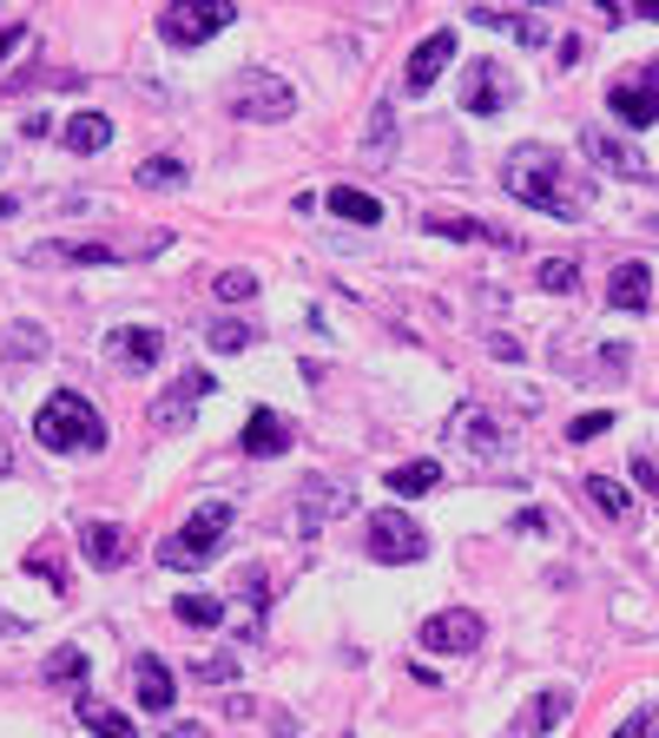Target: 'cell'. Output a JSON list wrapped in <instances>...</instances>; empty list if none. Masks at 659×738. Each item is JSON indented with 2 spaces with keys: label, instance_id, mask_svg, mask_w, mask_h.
<instances>
[{
  "label": "cell",
  "instance_id": "9a60e30c",
  "mask_svg": "<svg viewBox=\"0 0 659 738\" xmlns=\"http://www.w3.org/2000/svg\"><path fill=\"white\" fill-rule=\"evenodd\" d=\"M297 442V429H290V416H277V409H251V422H244V436H238V449L251 455V462H271V455H284Z\"/></svg>",
  "mask_w": 659,
  "mask_h": 738
},
{
  "label": "cell",
  "instance_id": "5bb4252c",
  "mask_svg": "<svg viewBox=\"0 0 659 738\" xmlns=\"http://www.w3.org/2000/svg\"><path fill=\"white\" fill-rule=\"evenodd\" d=\"M455 59V33L449 26H436L416 53H409V66H403V92H429L436 79H442V66Z\"/></svg>",
  "mask_w": 659,
  "mask_h": 738
},
{
  "label": "cell",
  "instance_id": "44dd1931",
  "mask_svg": "<svg viewBox=\"0 0 659 738\" xmlns=\"http://www.w3.org/2000/svg\"><path fill=\"white\" fill-rule=\"evenodd\" d=\"M607 304H614V310H647V304H653V271H647V264H614Z\"/></svg>",
  "mask_w": 659,
  "mask_h": 738
},
{
  "label": "cell",
  "instance_id": "74e56055",
  "mask_svg": "<svg viewBox=\"0 0 659 738\" xmlns=\"http://www.w3.org/2000/svg\"><path fill=\"white\" fill-rule=\"evenodd\" d=\"M46 680H86V653H79V647L46 653Z\"/></svg>",
  "mask_w": 659,
  "mask_h": 738
},
{
  "label": "cell",
  "instance_id": "ba28073f",
  "mask_svg": "<svg viewBox=\"0 0 659 738\" xmlns=\"http://www.w3.org/2000/svg\"><path fill=\"white\" fill-rule=\"evenodd\" d=\"M238 20V7H218V0H185V7H165L158 13V33L172 46H205L211 33H224Z\"/></svg>",
  "mask_w": 659,
  "mask_h": 738
},
{
  "label": "cell",
  "instance_id": "e0dca14e",
  "mask_svg": "<svg viewBox=\"0 0 659 738\" xmlns=\"http://www.w3.org/2000/svg\"><path fill=\"white\" fill-rule=\"evenodd\" d=\"M79 554H86L92 568H106V574H112V568H125V561H132V535H125L119 521H86V528H79Z\"/></svg>",
  "mask_w": 659,
  "mask_h": 738
},
{
  "label": "cell",
  "instance_id": "60d3db41",
  "mask_svg": "<svg viewBox=\"0 0 659 738\" xmlns=\"http://www.w3.org/2000/svg\"><path fill=\"white\" fill-rule=\"evenodd\" d=\"M634 475H640V488L659 502V449H640V455H634Z\"/></svg>",
  "mask_w": 659,
  "mask_h": 738
},
{
  "label": "cell",
  "instance_id": "7402d4cb",
  "mask_svg": "<svg viewBox=\"0 0 659 738\" xmlns=\"http://www.w3.org/2000/svg\"><path fill=\"white\" fill-rule=\"evenodd\" d=\"M568 713H574V693H568V686H548L541 700H528V713H521L515 738H528V733H554V726H561Z\"/></svg>",
  "mask_w": 659,
  "mask_h": 738
},
{
  "label": "cell",
  "instance_id": "52a82bcc",
  "mask_svg": "<svg viewBox=\"0 0 659 738\" xmlns=\"http://www.w3.org/2000/svg\"><path fill=\"white\" fill-rule=\"evenodd\" d=\"M607 112L620 119V125H653L659 119V59L653 66H634V73H620L614 86H607Z\"/></svg>",
  "mask_w": 659,
  "mask_h": 738
},
{
  "label": "cell",
  "instance_id": "83f0119b",
  "mask_svg": "<svg viewBox=\"0 0 659 738\" xmlns=\"http://www.w3.org/2000/svg\"><path fill=\"white\" fill-rule=\"evenodd\" d=\"M112 139V119L106 112H73L66 119V152H99Z\"/></svg>",
  "mask_w": 659,
  "mask_h": 738
},
{
  "label": "cell",
  "instance_id": "d590c367",
  "mask_svg": "<svg viewBox=\"0 0 659 738\" xmlns=\"http://www.w3.org/2000/svg\"><path fill=\"white\" fill-rule=\"evenodd\" d=\"M251 337H257V330H244V323H211V330H205V343H211L218 356H231V350H244Z\"/></svg>",
  "mask_w": 659,
  "mask_h": 738
},
{
  "label": "cell",
  "instance_id": "ab89813d",
  "mask_svg": "<svg viewBox=\"0 0 659 738\" xmlns=\"http://www.w3.org/2000/svg\"><path fill=\"white\" fill-rule=\"evenodd\" d=\"M191 673H198V680H211V686H218V680H238V660H231V653H224V660H218V653H205V660H198V667H191Z\"/></svg>",
  "mask_w": 659,
  "mask_h": 738
},
{
  "label": "cell",
  "instance_id": "8fae6325",
  "mask_svg": "<svg viewBox=\"0 0 659 738\" xmlns=\"http://www.w3.org/2000/svg\"><path fill=\"white\" fill-rule=\"evenodd\" d=\"M482 640H488V627H482L475 607H449V614H429L422 620V647L429 653H475Z\"/></svg>",
  "mask_w": 659,
  "mask_h": 738
},
{
  "label": "cell",
  "instance_id": "277c9868",
  "mask_svg": "<svg viewBox=\"0 0 659 738\" xmlns=\"http://www.w3.org/2000/svg\"><path fill=\"white\" fill-rule=\"evenodd\" d=\"M224 106H231V119H244V125H277V119L297 112V92H290L271 66H244V73L224 86Z\"/></svg>",
  "mask_w": 659,
  "mask_h": 738
},
{
  "label": "cell",
  "instance_id": "d6986e66",
  "mask_svg": "<svg viewBox=\"0 0 659 738\" xmlns=\"http://www.w3.org/2000/svg\"><path fill=\"white\" fill-rule=\"evenodd\" d=\"M469 20H475V26H495V33H515V40H521V46H535V53H541V46L554 40V26H548V20H535V13H502V7H469Z\"/></svg>",
  "mask_w": 659,
  "mask_h": 738
},
{
  "label": "cell",
  "instance_id": "f6af8a7d",
  "mask_svg": "<svg viewBox=\"0 0 659 738\" xmlns=\"http://www.w3.org/2000/svg\"><path fill=\"white\" fill-rule=\"evenodd\" d=\"M7 634H20V620H7V614H0V640H7Z\"/></svg>",
  "mask_w": 659,
  "mask_h": 738
},
{
  "label": "cell",
  "instance_id": "1f68e13d",
  "mask_svg": "<svg viewBox=\"0 0 659 738\" xmlns=\"http://www.w3.org/2000/svg\"><path fill=\"white\" fill-rule=\"evenodd\" d=\"M178 620H185V627H224V601H211V594H178Z\"/></svg>",
  "mask_w": 659,
  "mask_h": 738
},
{
  "label": "cell",
  "instance_id": "d4e9b609",
  "mask_svg": "<svg viewBox=\"0 0 659 738\" xmlns=\"http://www.w3.org/2000/svg\"><path fill=\"white\" fill-rule=\"evenodd\" d=\"M383 488H389V495H403V502H409V495H429V488H442V462H436V455L403 462V469H389V475H383Z\"/></svg>",
  "mask_w": 659,
  "mask_h": 738
},
{
  "label": "cell",
  "instance_id": "e575fe53",
  "mask_svg": "<svg viewBox=\"0 0 659 738\" xmlns=\"http://www.w3.org/2000/svg\"><path fill=\"white\" fill-rule=\"evenodd\" d=\"M541 284L561 290V297H574V290H581V271H574L568 257H548V264H541Z\"/></svg>",
  "mask_w": 659,
  "mask_h": 738
},
{
  "label": "cell",
  "instance_id": "cb8c5ba5",
  "mask_svg": "<svg viewBox=\"0 0 659 738\" xmlns=\"http://www.w3.org/2000/svg\"><path fill=\"white\" fill-rule=\"evenodd\" d=\"M73 713H79V726H92L99 738H139L132 733V719H125L119 706H106L99 693H73Z\"/></svg>",
  "mask_w": 659,
  "mask_h": 738
},
{
  "label": "cell",
  "instance_id": "30bf717a",
  "mask_svg": "<svg viewBox=\"0 0 659 738\" xmlns=\"http://www.w3.org/2000/svg\"><path fill=\"white\" fill-rule=\"evenodd\" d=\"M350 508H356V488H350V482H304V488H297L290 528H297V535H323V521H337V515H350Z\"/></svg>",
  "mask_w": 659,
  "mask_h": 738
},
{
  "label": "cell",
  "instance_id": "484cf974",
  "mask_svg": "<svg viewBox=\"0 0 659 738\" xmlns=\"http://www.w3.org/2000/svg\"><path fill=\"white\" fill-rule=\"evenodd\" d=\"M185 178H191V172H185V158H165V152H152V158L132 172V185H139V191H178Z\"/></svg>",
  "mask_w": 659,
  "mask_h": 738
},
{
  "label": "cell",
  "instance_id": "b9f144b4",
  "mask_svg": "<svg viewBox=\"0 0 659 738\" xmlns=\"http://www.w3.org/2000/svg\"><path fill=\"white\" fill-rule=\"evenodd\" d=\"M548 528H554L548 508H521V515H515V535H548Z\"/></svg>",
  "mask_w": 659,
  "mask_h": 738
},
{
  "label": "cell",
  "instance_id": "5b68a950",
  "mask_svg": "<svg viewBox=\"0 0 659 738\" xmlns=\"http://www.w3.org/2000/svg\"><path fill=\"white\" fill-rule=\"evenodd\" d=\"M152 251H165V238H158V231H152V238H139V244H99V238L73 244V238H53V244H33V251H26V264H119V257H152Z\"/></svg>",
  "mask_w": 659,
  "mask_h": 738
},
{
  "label": "cell",
  "instance_id": "7a4b0ae2",
  "mask_svg": "<svg viewBox=\"0 0 659 738\" xmlns=\"http://www.w3.org/2000/svg\"><path fill=\"white\" fill-rule=\"evenodd\" d=\"M33 442H40L46 455H99V449H106V422H99V409H92L79 389H59V396L40 403Z\"/></svg>",
  "mask_w": 659,
  "mask_h": 738
},
{
  "label": "cell",
  "instance_id": "9c48e42d",
  "mask_svg": "<svg viewBox=\"0 0 659 738\" xmlns=\"http://www.w3.org/2000/svg\"><path fill=\"white\" fill-rule=\"evenodd\" d=\"M508 106H515V73H508L502 59H475L469 79H462V112L495 119V112H508Z\"/></svg>",
  "mask_w": 659,
  "mask_h": 738
},
{
  "label": "cell",
  "instance_id": "d6a6232c",
  "mask_svg": "<svg viewBox=\"0 0 659 738\" xmlns=\"http://www.w3.org/2000/svg\"><path fill=\"white\" fill-rule=\"evenodd\" d=\"M211 290H218V304H251V297H257V277H251V271H218Z\"/></svg>",
  "mask_w": 659,
  "mask_h": 738
},
{
  "label": "cell",
  "instance_id": "f546056e",
  "mask_svg": "<svg viewBox=\"0 0 659 738\" xmlns=\"http://www.w3.org/2000/svg\"><path fill=\"white\" fill-rule=\"evenodd\" d=\"M40 350H46V330H40V323H13V330L0 337V356H7V363H33Z\"/></svg>",
  "mask_w": 659,
  "mask_h": 738
},
{
  "label": "cell",
  "instance_id": "6da1fadb",
  "mask_svg": "<svg viewBox=\"0 0 659 738\" xmlns=\"http://www.w3.org/2000/svg\"><path fill=\"white\" fill-rule=\"evenodd\" d=\"M502 185L541 211V218H561V224H581V211L594 205V185L581 178V165H568L554 145H515L508 165H502Z\"/></svg>",
  "mask_w": 659,
  "mask_h": 738
},
{
  "label": "cell",
  "instance_id": "4dcf8cb0",
  "mask_svg": "<svg viewBox=\"0 0 659 738\" xmlns=\"http://www.w3.org/2000/svg\"><path fill=\"white\" fill-rule=\"evenodd\" d=\"M587 495H594V508H601V515H614V521H627V508H634V502H627V488H620L614 475H587Z\"/></svg>",
  "mask_w": 659,
  "mask_h": 738
},
{
  "label": "cell",
  "instance_id": "603a6c76",
  "mask_svg": "<svg viewBox=\"0 0 659 738\" xmlns=\"http://www.w3.org/2000/svg\"><path fill=\"white\" fill-rule=\"evenodd\" d=\"M422 231H429V238H462V244H515L508 231H488V224L455 218V211H429V218H422Z\"/></svg>",
  "mask_w": 659,
  "mask_h": 738
},
{
  "label": "cell",
  "instance_id": "f35d334b",
  "mask_svg": "<svg viewBox=\"0 0 659 738\" xmlns=\"http://www.w3.org/2000/svg\"><path fill=\"white\" fill-rule=\"evenodd\" d=\"M620 738H659V700H653V706H640V713L620 726Z\"/></svg>",
  "mask_w": 659,
  "mask_h": 738
},
{
  "label": "cell",
  "instance_id": "ac0fdd59",
  "mask_svg": "<svg viewBox=\"0 0 659 738\" xmlns=\"http://www.w3.org/2000/svg\"><path fill=\"white\" fill-rule=\"evenodd\" d=\"M581 152H587L594 165H607V172H620V178H647V158H640L634 145H620L614 132H601V125H587V132H581Z\"/></svg>",
  "mask_w": 659,
  "mask_h": 738
},
{
  "label": "cell",
  "instance_id": "bcb514c9",
  "mask_svg": "<svg viewBox=\"0 0 659 738\" xmlns=\"http://www.w3.org/2000/svg\"><path fill=\"white\" fill-rule=\"evenodd\" d=\"M13 211H20V205H13V198H0V218H13Z\"/></svg>",
  "mask_w": 659,
  "mask_h": 738
},
{
  "label": "cell",
  "instance_id": "f1b7e54d",
  "mask_svg": "<svg viewBox=\"0 0 659 738\" xmlns=\"http://www.w3.org/2000/svg\"><path fill=\"white\" fill-rule=\"evenodd\" d=\"M455 436H462L475 455H502V449H508V436H502L488 416H475V409H469V416H455Z\"/></svg>",
  "mask_w": 659,
  "mask_h": 738
},
{
  "label": "cell",
  "instance_id": "8d00e7d4",
  "mask_svg": "<svg viewBox=\"0 0 659 738\" xmlns=\"http://www.w3.org/2000/svg\"><path fill=\"white\" fill-rule=\"evenodd\" d=\"M607 429H614V409H587V416L568 422V442H594V436H607Z\"/></svg>",
  "mask_w": 659,
  "mask_h": 738
},
{
  "label": "cell",
  "instance_id": "ffe728a7",
  "mask_svg": "<svg viewBox=\"0 0 659 738\" xmlns=\"http://www.w3.org/2000/svg\"><path fill=\"white\" fill-rule=\"evenodd\" d=\"M264 607H271V587H264V574H244V594H238V607H224V620L238 627V640H264Z\"/></svg>",
  "mask_w": 659,
  "mask_h": 738
},
{
  "label": "cell",
  "instance_id": "8992f818",
  "mask_svg": "<svg viewBox=\"0 0 659 738\" xmlns=\"http://www.w3.org/2000/svg\"><path fill=\"white\" fill-rule=\"evenodd\" d=\"M370 561H383V568H409V561H422L429 554V535L403 515V508H383L376 521H370Z\"/></svg>",
  "mask_w": 659,
  "mask_h": 738
},
{
  "label": "cell",
  "instance_id": "ee69618b",
  "mask_svg": "<svg viewBox=\"0 0 659 738\" xmlns=\"http://www.w3.org/2000/svg\"><path fill=\"white\" fill-rule=\"evenodd\" d=\"M0 475H13V442L0 436Z\"/></svg>",
  "mask_w": 659,
  "mask_h": 738
},
{
  "label": "cell",
  "instance_id": "7bdbcfd3",
  "mask_svg": "<svg viewBox=\"0 0 659 738\" xmlns=\"http://www.w3.org/2000/svg\"><path fill=\"white\" fill-rule=\"evenodd\" d=\"M13 46H20V20H13V26H0V53H13Z\"/></svg>",
  "mask_w": 659,
  "mask_h": 738
},
{
  "label": "cell",
  "instance_id": "4fadbf2b",
  "mask_svg": "<svg viewBox=\"0 0 659 738\" xmlns=\"http://www.w3.org/2000/svg\"><path fill=\"white\" fill-rule=\"evenodd\" d=\"M211 389H218V376L185 370V376H178V389H165V396L152 403V429H191V409H198Z\"/></svg>",
  "mask_w": 659,
  "mask_h": 738
},
{
  "label": "cell",
  "instance_id": "836d02e7",
  "mask_svg": "<svg viewBox=\"0 0 659 738\" xmlns=\"http://www.w3.org/2000/svg\"><path fill=\"white\" fill-rule=\"evenodd\" d=\"M363 145H370V152H389V145H396V112H389V106H376V112H370Z\"/></svg>",
  "mask_w": 659,
  "mask_h": 738
},
{
  "label": "cell",
  "instance_id": "3957f363",
  "mask_svg": "<svg viewBox=\"0 0 659 738\" xmlns=\"http://www.w3.org/2000/svg\"><path fill=\"white\" fill-rule=\"evenodd\" d=\"M231 521H238V508H231V502H198V508L185 515V528L158 541V561H165V568H178V574L205 568V561H211V554L224 548Z\"/></svg>",
  "mask_w": 659,
  "mask_h": 738
},
{
  "label": "cell",
  "instance_id": "7c38bea8",
  "mask_svg": "<svg viewBox=\"0 0 659 738\" xmlns=\"http://www.w3.org/2000/svg\"><path fill=\"white\" fill-rule=\"evenodd\" d=\"M106 356L119 363V376H145V370L165 356V337H158L152 323H125V330L106 337Z\"/></svg>",
  "mask_w": 659,
  "mask_h": 738
},
{
  "label": "cell",
  "instance_id": "2e32d148",
  "mask_svg": "<svg viewBox=\"0 0 659 738\" xmlns=\"http://www.w3.org/2000/svg\"><path fill=\"white\" fill-rule=\"evenodd\" d=\"M132 700L145 706V713H172V700H178V680H172V667L158 660V653H139L132 660Z\"/></svg>",
  "mask_w": 659,
  "mask_h": 738
},
{
  "label": "cell",
  "instance_id": "4316f807",
  "mask_svg": "<svg viewBox=\"0 0 659 738\" xmlns=\"http://www.w3.org/2000/svg\"><path fill=\"white\" fill-rule=\"evenodd\" d=\"M330 218H350V224H383V205L356 185H330Z\"/></svg>",
  "mask_w": 659,
  "mask_h": 738
}]
</instances>
